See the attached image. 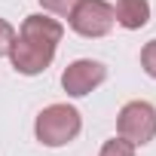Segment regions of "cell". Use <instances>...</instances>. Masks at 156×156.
<instances>
[{
	"label": "cell",
	"instance_id": "obj_1",
	"mask_svg": "<svg viewBox=\"0 0 156 156\" xmlns=\"http://www.w3.org/2000/svg\"><path fill=\"white\" fill-rule=\"evenodd\" d=\"M61 40V25L46 16H28L22 31L16 34V43L9 49L12 67L25 76H34L46 70L55 58V46Z\"/></svg>",
	"mask_w": 156,
	"mask_h": 156
},
{
	"label": "cell",
	"instance_id": "obj_2",
	"mask_svg": "<svg viewBox=\"0 0 156 156\" xmlns=\"http://www.w3.org/2000/svg\"><path fill=\"white\" fill-rule=\"evenodd\" d=\"M80 110L70 107V104H49L37 122H34V132L37 138L46 144V147H64L67 141H73L80 135Z\"/></svg>",
	"mask_w": 156,
	"mask_h": 156
},
{
	"label": "cell",
	"instance_id": "obj_3",
	"mask_svg": "<svg viewBox=\"0 0 156 156\" xmlns=\"http://www.w3.org/2000/svg\"><path fill=\"white\" fill-rule=\"evenodd\" d=\"M116 129H119V138L132 141L135 147L138 144H150L156 138V107L147 104V101H129L119 110Z\"/></svg>",
	"mask_w": 156,
	"mask_h": 156
},
{
	"label": "cell",
	"instance_id": "obj_4",
	"mask_svg": "<svg viewBox=\"0 0 156 156\" xmlns=\"http://www.w3.org/2000/svg\"><path fill=\"white\" fill-rule=\"evenodd\" d=\"M70 28L83 37H104L110 34L116 16H113V6L104 3V0H76V6L70 9Z\"/></svg>",
	"mask_w": 156,
	"mask_h": 156
},
{
	"label": "cell",
	"instance_id": "obj_5",
	"mask_svg": "<svg viewBox=\"0 0 156 156\" xmlns=\"http://www.w3.org/2000/svg\"><path fill=\"white\" fill-rule=\"evenodd\" d=\"M104 76H107V70H104L101 61L80 58V61L67 64V70L61 73V86H64L67 95L80 98V95H89L95 86H101V83H104Z\"/></svg>",
	"mask_w": 156,
	"mask_h": 156
},
{
	"label": "cell",
	"instance_id": "obj_6",
	"mask_svg": "<svg viewBox=\"0 0 156 156\" xmlns=\"http://www.w3.org/2000/svg\"><path fill=\"white\" fill-rule=\"evenodd\" d=\"M116 22L129 31H138L150 22V3L147 0H116V9H113Z\"/></svg>",
	"mask_w": 156,
	"mask_h": 156
},
{
	"label": "cell",
	"instance_id": "obj_7",
	"mask_svg": "<svg viewBox=\"0 0 156 156\" xmlns=\"http://www.w3.org/2000/svg\"><path fill=\"white\" fill-rule=\"evenodd\" d=\"M101 156H135V144L126 138H113L101 147Z\"/></svg>",
	"mask_w": 156,
	"mask_h": 156
},
{
	"label": "cell",
	"instance_id": "obj_8",
	"mask_svg": "<svg viewBox=\"0 0 156 156\" xmlns=\"http://www.w3.org/2000/svg\"><path fill=\"white\" fill-rule=\"evenodd\" d=\"M141 64H144V70L156 80V40H150V43L141 49Z\"/></svg>",
	"mask_w": 156,
	"mask_h": 156
},
{
	"label": "cell",
	"instance_id": "obj_9",
	"mask_svg": "<svg viewBox=\"0 0 156 156\" xmlns=\"http://www.w3.org/2000/svg\"><path fill=\"white\" fill-rule=\"evenodd\" d=\"M12 43H16V31H12V25L0 19V55H9Z\"/></svg>",
	"mask_w": 156,
	"mask_h": 156
},
{
	"label": "cell",
	"instance_id": "obj_10",
	"mask_svg": "<svg viewBox=\"0 0 156 156\" xmlns=\"http://www.w3.org/2000/svg\"><path fill=\"white\" fill-rule=\"evenodd\" d=\"M40 6L55 12V16H70V9L76 6V0H40Z\"/></svg>",
	"mask_w": 156,
	"mask_h": 156
}]
</instances>
